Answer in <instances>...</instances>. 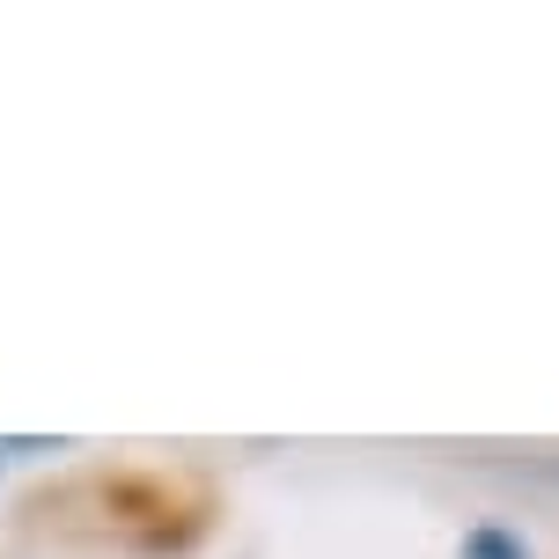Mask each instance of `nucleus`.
Wrapping results in <instances>:
<instances>
[{
  "label": "nucleus",
  "mask_w": 559,
  "mask_h": 559,
  "mask_svg": "<svg viewBox=\"0 0 559 559\" xmlns=\"http://www.w3.org/2000/svg\"><path fill=\"white\" fill-rule=\"evenodd\" d=\"M464 552H472V559H531L523 545H508L501 531H472V537H464Z\"/></svg>",
  "instance_id": "obj_1"
}]
</instances>
